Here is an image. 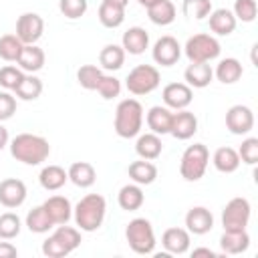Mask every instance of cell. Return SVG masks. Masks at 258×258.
I'll return each mask as SVG.
<instances>
[{"label": "cell", "mask_w": 258, "mask_h": 258, "mask_svg": "<svg viewBox=\"0 0 258 258\" xmlns=\"http://www.w3.org/2000/svg\"><path fill=\"white\" fill-rule=\"evenodd\" d=\"M8 147L10 155L24 165H40L50 155V143L42 135L34 133H18L14 139H10Z\"/></svg>", "instance_id": "1"}, {"label": "cell", "mask_w": 258, "mask_h": 258, "mask_svg": "<svg viewBox=\"0 0 258 258\" xmlns=\"http://www.w3.org/2000/svg\"><path fill=\"white\" fill-rule=\"evenodd\" d=\"M107 214V202L101 194H87L73 208L75 224L81 232H95L103 226Z\"/></svg>", "instance_id": "2"}, {"label": "cell", "mask_w": 258, "mask_h": 258, "mask_svg": "<svg viewBox=\"0 0 258 258\" xmlns=\"http://www.w3.org/2000/svg\"><path fill=\"white\" fill-rule=\"evenodd\" d=\"M143 105L137 99H123L115 109V133L123 139L137 137L143 127Z\"/></svg>", "instance_id": "3"}, {"label": "cell", "mask_w": 258, "mask_h": 258, "mask_svg": "<svg viewBox=\"0 0 258 258\" xmlns=\"http://www.w3.org/2000/svg\"><path fill=\"white\" fill-rule=\"evenodd\" d=\"M125 238L135 254L147 256L155 252V232L147 218H133L125 228Z\"/></svg>", "instance_id": "4"}, {"label": "cell", "mask_w": 258, "mask_h": 258, "mask_svg": "<svg viewBox=\"0 0 258 258\" xmlns=\"http://www.w3.org/2000/svg\"><path fill=\"white\" fill-rule=\"evenodd\" d=\"M210 163V151L204 143L187 145L179 159V173L185 181H198L204 177Z\"/></svg>", "instance_id": "5"}, {"label": "cell", "mask_w": 258, "mask_h": 258, "mask_svg": "<svg viewBox=\"0 0 258 258\" xmlns=\"http://www.w3.org/2000/svg\"><path fill=\"white\" fill-rule=\"evenodd\" d=\"M161 83V75L153 64H137L129 71L125 79V87L131 95H149L153 93Z\"/></svg>", "instance_id": "6"}, {"label": "cell", "mask_w": 258, "mask_h": 258, "mask_svg": "<svg viewBox=\"0 0 258 258\" xmlns=\"http://www.w3.org/2000/svg\"><path fill=\"white\" fill-rule=\"evenodd\" d=\"M185 56L189 58V62H210L214 58L220 56L222 46L218 42V38L214 34H194L187 38L185 46H183Z\"/></svg>", "instance_id": "7"}, {"label": "cell", "mask_w": 258, "mask_h": 258, "mask_svg": "<svg viewBox=\"0 0 258 258\" xmlns=\"http://www.w3.org/2000/svg\"><path fill=\"white\" fill-rule=\"evenodd\" d=\"M250 202L246 198H232L222 212V226L224 230L230 232H238V230H246L248 222H250Z\"/></svg>", "instance_id": "8"}, {"label": "cell", "mask_w": 258, "mask_h": 258, "mask_svg": "<svg viewBox=\"0 0 258 258\" xmlns=\"http://www.w3.org/2000/svg\"><path fill=\"white\" fill-rule=\"evenodd\" d=\"M44 32V20L36 12H24L16 20V36L22 44H36Z\"/></svg>", "instance_id": "9"}, {"label": "cell", "mask_w": 258, "mask_h": 258, "mask_svg": "<svg viewBox=\"0 0 258 258\" xmlns=\"http://www.w3.org/2000/svg\"><path fill=\"white\" fill-rule=\"evenodd\" d=\"M226 129L232 135H248L254 129V113L246 105H232L226 113Z\"/></svg>", "instance_id": "10"}, {"label": "cell", "mask_w": 258, "mask_h": 258, "mask_svg": "<svg viewBox=\"0 0 258 258\" xmlns=\"http://www.w3.org/2000/svg\"><path fill=\"white\" fill-rule=\"evenodd\" d=\"M151 54H153V60L161 67H171L179 60L181 56V44L177 42V38L165 34L161 38L155 40L153 48H151Z\"/></svg>", "instance_id": "11"}, {"label": "cell", "mask_w": 258, "mask_h": 258, "mask_svg": "<svg viewBox=\"0 0 258 258\" xmlns=\"http://www.w3.org/2000/svg\"><path fill=\"white\" fill-rule=\"evenodd\" d=\"M161 97H163V103H165L167 109L179 111V109L189 107V103L194 101V91L185 83H169V85L163 87Z\"/></svg>", "instance_id": "12"}, {"label": "cell", "mask_w": 258, "mask_h": 258, "mask_svg": "<svg viewBox=\"0 0 258 258\" xmlns=\"http://www.w3.org/2000/svg\"><path fill=\"white\" fill-rule=\"evenodd\" d=\"M26 183L16 177H6L0 181V204L8 210L20 208L26 202Z\"/></svg>", "instance_id": "13"}, {"label": "cell", "mask_w": 258, "mask_h": 258, "mask_svg": "<svg viewBox=\"0 0 258 258\" xmlns=\"http://www.w3.org/2000/svg\"><path fill=\"white\" fill-rule=\"evenodd\" d=\"M214 228V214L204 206H194L185 214V230L194 236H204Z\"/></svg>", "instance_id": "14"}, {"label": "cell", "mask_w": 258, "mask_h": 258, "mask_svg": "<svg viewBox=\"0 0 258 258\" xmlns=\"http://www.w3.org/2000/svg\"><path fill=\"white\" fill-rule=\"evenodd\" d=\"M198 133V117L187 111V109H179L177 113H173L171 119V131L169 135H173L179 141H187Z\"/></svg>", "instance_id": "15"}, {"label": "cell", "mask_w": 258, "mask_h": 258, "mask_svg": "<svg viewBox=\"0 0 258 258\" xmlns=\"http://www.w3.org/2000/svg\"><path fill=\"white\" fill-rule=\"evenodd\" d=\"M191 234L185 228H167L161 236V246L167 254H185L189 250Z\"/></svg>", "instance_id": "16"}, {"label": "cell", "mask_w": 258, "mask_h": 258, "mask_svg": "<svg viewBox=\"0 0 258 258\" xmlns=\"http://www.w3.org/2000/svg\"><path fill=\"white\" fill-rule=\"evenodd\" d=\"M42 208L46 210L48 218L52 220L54 226H60V224H67L71 218H73V206L69 202V198L64 196H50Z\"/></svg>", "instance_id": "17"}, {"label": "cell", "mask_w": 258, "mask_h": 258, "mask_svg": "<svg viewBox=\"0 0 258 258\" xmlns=\"http://www.w3.org/2000/svg\"><path fill=\"white\" fill-rule=\"evenodd\" d=\"M121 46L125 52L129 54H143L147 48H149V34L145 28L141 26H131L123 32V38H121Z\"/></svg>", "instance_id": "18"}, {"label": "cell", "mask_w": 258, "mask_h": 258, "mask_svg": "<svg viewBox=\"0 0 258 258\" xmlns=\"http://www.w3.org/2000/svg\"><path fill=\"white\" fill-rule=\"evenodd\" d=\"M171 119H173V111L167 109V107H161V105L151 107L145 115L147 127L155 135H167L171 131Z\"/></svg>", "instance_id": "19"}, {"label": "cell", "mask_w": 258, "mask_h": 258, "mask_svg": "<svg viewBox=\"0 0 258 258\" xmlns=\"http://www.w3.org/2000/svg\"><path fill=\"white\" fill-rule=\"evenodd\" d=\"M208 18H210V30L214 34H218V36L232 34L236 30V24H238L234 12L228 10V8H216V10H212L208 14Z\"/></svg>", "instance_id": "20"}, {"label": "cell", "mask_w": 258, "mask_h": 258, "mask_svg": "<svg viewBox=\"0 0 258 258\" xmlns=\"http://www.w3.org/2000/svg\"><path fill=\"white\" fill-rule=\"evenodd\" d=\"M183 79L185 85H189L191 89H204L212 83L214 69L210 67V62H189L187 69L183 71Z\"/></svg>", "instance_id": "21"}, {"label": "cell", "mask_w": 258, "mask_h": 258, "mask_svg": "<svg viewBox=\"0 0 258 258\" xmlns=\"http://www.w3.org/2000/svg\"><path fill=\"white\" fill-rule=\"evenodd\" d=\"M135 151L141 159H157L163 151V143H161V137L155 135V133H141L137 135V141H135Z\"/></svg>", "instance_id": "22"}, {"label": "cell", "mask_w": 258, "mask_h": 258, "mask_svg": "<svg viewBox=\"0 0 258 258\" xmlns=\"http://www.w3.org/2000/svg\"><path fill=\"white\" fill-rule=\"evenodd\" d=\"M244 75V69H242V62L234 56H228V58H222L218 64H216V71H214V77L224 83V85H234L242 79Z\"/></svg>", "instance_id": "23"}, {"label": "cell", "mask_w": 258, "mask_h": 258, "mask_svg": "<svg viewBox=\"0 0 258 258\" xmlns=\"http://www.w3.org/2000/svg\"><path fill=\"white\" fill-rule=\"evenodd\" d=\"M143 202H145V194H143V189H141L139 183H127V185H123V187L119 189V194H117V204H119V208L125 210V212H135V210H139V208L143 206Z\"/></svg>", "instance_id": "24"}, {"label": "cell", "mask_w": 258, "mask_h": 258, "mask_svg": "<svg viewBox=\"0 0 258 258\" xmlns=\"http://www.w3.org/2000/svg\"><path fill=\"white\" fill-rule=\"evenodd\" d=\"M220 248L224 254H242L250 248V236L246 230H238V232L224 230L220 238Z\"/></svg>", "instance_id": "25"}, {"label": "cell", "mask_w": 258, "mask_h": 258, "mask_svg": "<svg viewBox=\"0 0 258 258\" xmlns=\"http://www.w3.org/2000/svg\"><path fill=\"white\" fill-rule=\"evenodd\" d=\"M44 50L36 44H24L20 56H18V67L24 71V73H38L42 67H44Z\"/></svg>", "instance_id": "26"}, {"label": "cell", "mask_w": 258, "mask_h": 258, "mask_svg": "<svg viewBox=\"0 0 258 258\" xmlns=\"http://www.w3.org/2000/svg\"><path fill=\"white\" fill-rule=\"evenodd\" d=\"M212 163H214V167H216L220 173H234V171L240 167L242 161H240V155H238V151H236L234 147L224 145V147H218V149L214 151Z\"/></svg>", "instance_id": "27"}, {"label": "cell", "mask_w": 258, "mask_h": 258, "mask_svg": "<svg viewBox=\"0 0 258 258\" xmlns=\"http://www.w3.org/2000/svg\"><path fill=\"white\" fill-rule=\"evenodd\" d=\"M69 173V181H73L77 187H91L97 181V171L89 161H75L71 163V167L67 169Z\"/></svg>", "instance_id": "28"}, {"label": "cell", "mask_w": 258, "mask_h": 258, "mask_svg": "<svg viewBox=\"0 0 258 258\" xmlns=\"http://www.w3.org/2000/svg\"><path fill=\"white\" fill-rule=\"evenodd\" d=\"M38 181H40V185H42L46 191H56V189H60V187L69 181V173L64 171V167L50 163V165H46V167L40 169Z\"/></svg>", "instance_id": "29"}, {"label": "cell", "mask_w": 258, "mask_h": 258, "mask_svg": "<svg viewBox=\"0 0 258 258\" xmlns=\"http://www.w3.org/2000/svg\"><path fill=\"white\" fill-rule=\"evenodd\" d=\"M127 173L133 179V183H139V185H149L157 179V167L149 159H137L129 163Z\"/></svg>", "instance_id": "30"}, {"label": "cell", "mask_w": 258, "mask_h": 258, "mask_svg": "<svg viewBox=\"0 0 258 258\" xmlns=\"http://www.w3.org/2000/svg\"><path fill=\"white\" fill-rule=\"evenodd\" d=\"M175 6H173V2L171 0H157L155 4H151L149 8H147V16H149V20L153 22V24H157V26H167V24H171L173 20H175Z\"/></svg>", "instance_id": "31"}, {"label": "cell", "mask_w": 258, "mask_h": 258, "mask_svg": "<svg viewBox=\"0 0 258 258\" xmlns=\"http://www.w3.org/2000/svg\"><path fill=\"white\" fill-rule=\"evenodd\" d=\"M125 50L121 44H107L99 52V64L103 71H119L125 62Z\"/></svg>", "instance_id": "32"}, {"label": "cell", "mask_w": 258, "mask_h": 258, "mask_svg": "<svg viewBox=\"0 0 258 258\" xmlns=\"http://www.w3.org/2000/svg\"><path fill=\"white\" fill-rule=\"evenodd\" d=\"M14 93L22 101H34L42 95V81L34 73H26L24 79L20 81V85L14 89Z\"/></svg>", "instance_id": "33"}, {"label": "cell", "mask_w": 258, "mask_h": 258, "mask_svg": "<svg viewBox=\"0 0 258 258\" xmlns=\"http://www.w3.org/2000/svg\"><path fill=\"white\" fill-rule=\"evenodd\" d=\"M24 224H26V228H28L32 234H46V232L54 226L52 220L48 218V214H46V210H44L42 206L32 208V210L26 214Z\"/></svg>", "instance_id": "34"}, {"label": "cell", "mask_w": 258, "mask_h": 258, "mask_svg": "<svg viewBox=\"0 0 258 258\" xmlns=\"http://www.w3.org/2000/svg\"><path fill=\"white\" fill-rule=\"evenodd\" d=\"M97 14H99V22L105 28H119L123 24V20H125V8L115 6L111 2H101Z\"/></svg>", "instance_id": "35"}, {"label": "cell", "mask_w": 258, "mask_h": 258, "mask_svg": "<svg viewBox=\"0 0 258 258\" xmlns=\"http://www.w3.org/2000/svg\"><path fill=\"white\" fill-rule=\"evenodd\" d=\"M103 69L97 67V64H83L79 71H77V81L83 89L87 91H97L101 79H103Z\"/></svg>", "instance_id": "36"}, {"label": "cell", "mask_w": 258, "mask_h": 258, "mask_svg": "<svg viewBox=\"0 0 258 258\" xmlns=\"http://www.w3.org/2000/svg\"><path fill=\"white\" fill-rule=\"evenodd\" d=\"M24 44L16 34H4L0 36V58L6 62H16Z\"/></svg>", "instance_id": "37"}, {"label": "cell", "mask_w": 258, "mask_h": 258, "mask_svg": "<svg viewBox=\"0 0 258 258\" xmlns=\"http://www.w3.org/2000/svg\"><path fill=\"white\" fill-rule=\"evenodd\" d=\"M22 222L14 212H4L0 214V240H12L20 234Z\"/></svg>", "instance_id": "38"}, {"label": "cell", "mask_w": 258, "mask_h": 258, "mask_svg": "<svg viewBox=\"0 0 258 258\" xmlns=\"http://www.w3.org/2000/svg\"><path fill=\"white\" fill-rule=\"evenodd\" d=\"M52 236H54L56 240H60L69 252H73V250H77V248L81 246V230H79V228L60 224V226L52 232Z\"/></svg>", "instance_id": "39"}, {"label": "cell", "mask_w": 258, "mask_h": 258, "mask_svg": "<svg viewBox=\"0 0 258 258\" xmlns=\"http://www.w3.org/2000/svg\"><path fill=\"white\" fill-rule=\"evenodd\" d=\"M181 10L187 18H196V20H204L214 8H212V0H183Z\"/></svg>", "instance_id": "40"}, {"label": "cell", "mask_w": 258, "mask_h": 258, "mask_svg": "<svg viewBox=\"0 0 258 258\" xmlns=\"http://www.w3.org/2000/svg\"><path fill=\"white\" fill-rule=\"evenodd\" d=\"M24 71L20 67H14V64H6L0 69V87H4L6 91H14L20 81L24 79Z\"/></svg>", "instance_id": "41"}, {"label": "cell", "mask_w": 258, "mask_h": 258, "mask_svg": "<svg viewBox=\"0 0 258 258\" xmlns=\"http://www.w3.org/2000/svg\"><path fill=\"white\" fill-rule=\"evenodd\" d=\"M87 8H89L87 0H58V10L69 20H77V18L85 16Z\"/></svg>", "instance_id": "42"}, {"label": "cell", "mask_w": 258, "mask_h": 258, "mask_svg": "<svg viewBox=\"0 0 258 258\" xmlns=\"http://www.w3.org/2000/svg\"><path fill=\"white\" fill-rule=\"evenodd\" d=\"M97 93L107 101L115 99V97L121 95V81L117 77H113V75H103V79H101V83L97 87Z\"/></svg>", "instance_id": "43"}, {"label": "cell", "mask_w": 258, "mask_h": 258, "mask_svg": "<svg viewBox=\"0 0 258 258\" xmlns=\"http://www.w3.org/2000/svg\"><path fill=\"white\" fill-rule=\"evenodd\" d=\"M240 161L246 165H256L258 161V137H246L238 149Z\"/></svg>", "instance_id": "44"}, {"label": "cell", "mask_w": 258, "mask_h": 258, "mask_svg": "<svg viewBox=\"0 0 258 258\" xmlns=\"http://www.w3.org/2000/svg\"><path fill=\"white\" fill-rule=\"evenodd\" d=\"M232 12H234L236 20H242V22H254L256 12H258L256 0H236Z\"/></svg>", "instance_id": "45"}, {"label": "cell", "mask_w": 258, "mask_h": 258, "mask_svg": "<svg viewBox=\"0 0 258 258\" xmlns=\"http://www.w3.org/2000/svg\"><path fill=\"white\" fill-rule=\"evenodd\" d=\"M42 254L48 256V258H62V256H69L71 252L64 248V244L60 240H56L52 234L42 242Z\"/></svg>", "instance_id": "46"}, {"label": "cell", "mask_w": 258, "mask_h": 258, "mask_svg": "<svg viewBox=\"0 0 258 258\" xmlns=\"http://www.w3.org/2000/svg\"><path fill=\"white\" fill-rule=\"evenodd\" d=\"M16 113V99L8 91H0V123L8 121Z\"/></svg>", "instance_id": "47"}, {"label": "cell", "mask_w": 258, "mask_h": 258, "mask_svg": "<svg viewBox=\"0 0 258 258\" xmlns=\"http://www.w3.org/2000/svg\"><path fill=\"white\" fill-rule=\"evenodd\" d=\"M18 256V250L14 244L10 242H0V258H16Z\"/></svg>", "instance_id": "48"}, {"label": "cell", "mask_w": 258, "mask_h": 258, "mask_svg": "<svg viewBox=\"0 0 258 258\" xmlns=\"http://www.w3.org/2000/svg\"><path fill=\"white\" fill-rule=\"evenodd\" d=\"M8 143H10V137H8V129H6V127L0 123V151H2V149H4Z\"/></svg>", "instance_id": "49"}, {"label": "cell", "mask_w": 258, "mask_h": 258, "mask_svg": "<svg viewBox=\"0 0 258 258\" xmlns=\"http://www.w3.org/2000/svg\"><path fill=\"white\" fill-rule=\"evenodd\" d=\"M191 256H210V258H216V252L210 250V248H194L191 250Z\"/></svg>", "instance_id": "50"}, {"label": "cell", "mask_w": 258, "mask_h": 258, "mask_svg": "<svg viewBox=\"0 0 258 258\" xmlns=\"http://www.w3.org/2000/svg\"><path fill=\"white\" fill-rule=\"evenodd\" d=\"M103 2H111V4L121 6V8H127V4H129V0H103Z\"/></svg>", "instance_id": "51"}, {"label": "cell", "mask_w": 258, "mask_h": 258, "mask_svg": "<svg viewBox=\"0 0 258 258\" xmlns=\"http://www.w3.org/2000/svg\"><path fill=\"white\" fill-rule=\"evenodd\" d=\"M137 2H139L143 8H149V6H151V4H155L157 0H137Z\"/></svg>", "instance_id": "52"}]
</instances>
